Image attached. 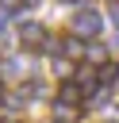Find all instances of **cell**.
<instances>
[{
	"instance_id": "1",
	"label": "cell",
	"mask_w": 119,
	"mask_h": 123,
	"mask_svg": "<svg viewBox=\"0 0 119 123\" xmlns=\"http://www.w3.org/2000/svg\"><path fill=\"white\" fill-rule=\"evenodd\" d=\"M69 27H73V35H77V38H84V42H92V38L100 35V27H104V19H100V15L92 12V8H81V12H73V23H69Z\"/></svg>"
},
{
	"instance_id": "2",
	"label": "cell",
	"mask_w": 119,
	"mask_h": 123,
	"mask_svg": "<svg viewBox=\"0 0 119 123\" xmlns=\"http://www.w3.org/2000/svg\"><path fill=\"white\" fill-rule=\"evenodd\" d=\"M19 42H23L27 50H46V31H42L38 23H23V27H19Z\"/></svg>"
},
{
	"instance_id": "3",
	"label": "cell",
	"mask_w": 119,
	"mask_h": 123,
	"mask_svg": "<svg viewBox=\"0 0 119 123\" xmlns=\"http://www.w3.org/2000/svg\"><path fill=\"white\" fill-rule=\"evenodd\" d=\"M58 100H65V104H77V108H84V92H81V85L69 77V81H61V88H58Z\"/></svg>"
},
{
	"instance_id": "4",
	"label": "cell",
	"mask_w": 119,
	"mask_h": 123,
	"mask_svg": "<svg viewBox=\"0 0 119 123\" xmlns=\"http://www.w3.org/2000/svg\"><path fill=\"white\" fill-rule=\"evenodd\" d=\"M50 115H54L58 123H73V119L81 115V108H77V104H65V100H54V104H50Z\"/></svg>"
},
{
	"instance_id": "5",
	"label": "cell",
	"mask_w": 119,
	"mask_h": 123,
	"mask_svg": "<svg viewBox=\"0 0 119 123\" xmlns=\"http://www.w3.org/2000/svg\"><path fill=\"white\" fill-rule=\"evenodd\" d=\"M50 69H54V73H69V65H65V58H54V62H50Z\"/></svg>"
},
{
	"instance_id": "6",
	"label": "cell",
	"mask_w": 119,
	"mask_h": 123,
	"mask_svg": "<svg viewBox=\"0 0 119 123\" xmlns=\"http://www.w3.org/2000/svg\"><path fill=\"white\" fill-rule=\"evenodd\" d=\"M0 100H4V81H0Z\"/></svg>"
},
{
	"instance_id": "7",
	"label": "cell",
	"mask_w": 119,
	"mask_h": 123,
	"mask_svg": "<svg viewBox=\"0 0 119 123\" xmlns=\"http://www.w3.org/2000/svg\"><path fill=\"white\" fill-rule=\"evenodd\" d=\"M65 4H77V0H65Z\"/></svg>"
}]
</instances>
